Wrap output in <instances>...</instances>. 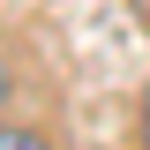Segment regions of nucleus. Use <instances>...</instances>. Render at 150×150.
Masks as SVG:
<instances>
[{
	"label": "nucleus",
	"mask_w": 150,
	"mask_h": 150,
	"mask_svg": "<svg viewBox=\"0 0 150 150\" xmlns=\"http://www.w3.org/2000/svg\"><path fill=\"white\" fill-rule=\"evenodd\" d=\"M0 150H45L38 128H0Z\"/></svg>",
	"instance_id": "1"
},
{
	"label": "nucleus",
	"mask_w": 150,
	"mask_h": 150,
	"mask_svg": "<svg viewBox=\"0 0 150 150\" xmlns=\"http://www.w3.org/2000/svg\"><path fill=\"white\" fill-rule=\"evenodd\" d=\"M0 98H8V60H0Z\"/></svg>",
	"instance_id": "2"
}]
</instances>
